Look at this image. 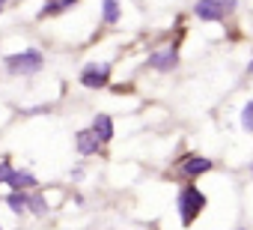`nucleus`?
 Here are the masks:
<instances>
[{
	"mask_svg": "<svg viewBox=\"0 0 253 230\" xmlns=\"http://www.w3.org/2000/svg\"><path fill=\"white\" fill-rule=\"evenodd\" d=\"M214 165H211V159H206V156H185L182 162H179V171H182V176H188V179H197V176H203V173H209Z\"/></svg>",
	"mask_w": 253,
	"mask_h": 230,
	"instance_id": "7",
	"label": "nucleus"
},
{
	"mask_svg": "<svg viewBox=\"0 0 253 230\" xmlns=\"http://www.w3.org/2000/svg\"><path fill=\"white\" fill-rule=\"evenodd\" d=\"M206 194L194 185V182H188V185H182L179 188V197H176V206H179V218H182V227H191L200 215H203V209H206Z\"/></svg>",
	"mask_w": 253,
	"mask_h": 230,
	"instance_id": "1",
	"label": "nucleus"
},
{
	"mask_svg": "<svg viewBox=\"0 0 253 230\" xmlns=\"http://www.w3.org/2000/svg\"><path fill=\"white\" fill-rule=\"evenodd\" d=\"M238 230H244V227H238Z\"/></svg>",
	"mask_w": 253,
	"mask_h": 230,
	"instance_id": "18",
	"label": "nucleus"
},
{
	"mask_svg": "<svg viewBox=\"0 0 253 230\" xmlns=\"http://www.w3.org/2000/svg\"><path fill=\"white\" fill-rule=\"evenodd\" d=\"M110 81V63H86L81 72V84L89 90H101Z\"/></svg>",
	"mask_w": 253,
	"mask_h": 230,
	"instance_id": "5",
	"label": "nucleus"
},
{
	"mask_svg": "<svg viewBox=\"0 0 253 230\" xmlns=\"http://www.w3.org/2000/svg\"><path fill=\"white\" fill-rule=\"evenodd\" d=\"M78 3V0H51V3L42 9V15H60V12H66V9H72Z\"/></svg>",
	"mask_w": 253,
	"mask_h": 230,
	"instance_id": "13",
	"label": "nucleus"
},
{
	"mask_svg": "<svg viewBox=\"0 0 253 230\" xmlns=\"http://www.w3.org/2000/svg\"><path fill=\"white\" fill-rule=\"evenodd\" d=\"M247 75L253 78V57H250V63H247Z\"/></svg>",
	"mask_w": 253,
	"mask_h": 230,
	"instance_id": "15",
	"label": "nucleus"
},
{
	"mask_svg": "<svg viewBox=\"0 0 253 230\" xmlns=\"http://www.w3.org/2000/svg\"><path fill=\"white\" fill-rule=\"evenodd\" d=\"M92 132L98 135L101 144H110V138H113V120L107 117V114H98L95 123H92Z\"/></svg>",
	"mask_w": 253,
	"mask_h": 230,
	"instance_id": "9",
	"label": "nucleus"
},
{
	"mask_svg": "<svg viewBox=\"0 0 253 230\" xmlns=\"http://www.w3.org/2000/svg\"><path fill=\"white\" fill-rule=\"evenodd\" d=\"M235 6H238V0H197L194 3V18L217 24V21L229 18L235 12Z\"/></svg>",
	"mask_w": 253,
	"mask_h": 230,
	"instance_id": "2",
	"label": "nucleus"
},
{
	"mask_svg": "<svg viewBox=\"0 0 253 230\" xmlns=\"http://www.w3.org/2000/svg\"><path fill=\"white\" fill-rule=\"evenodd\" d=\"M0 3H6V0H0Z\"/></svg>",
	"mask_w": 253,
	"mask_h": 230,
	"instance_id": "17",
	"label": "nucleus"
},
{
	"mask_svg": "<svg viewBox=\"0 0 253 230\" xmlns=\"http://www.w3.org/2000/svg\"><path fill=\"white\" fill-rule=\"evenodd\" d=\"M78 153L81 156H92V153H98L101 150V141H98V135L92 132V129H86V132H78Z\"/></svg>",
	"mask_w": 253,
	"mask_h": 230,
	"instance_id": "8",
	"label": "nucleus"
},
{
	"mask_svg": "<svg viewBox=\"0 0 253 230\" xmlns=\"http://www.w3.org/2000/svg\"><path fill=\"white\" fill-rule=\"evenodd\" d=\"M6 69L12 75H33V72L42 69V54L36 48H27L21 54H12V57H6Z\"/></svg>",
	"mask_w": 253,
	"mask_h": 230,
	"instance_id": "3",
	"label": "nucleus"
},
{
	"mask_svg": "<svg viewBox=\"0 0 253 230\" xmlns=\"http://www.w3.org/2000/svg\"><path fill=\"white\" fill-rule=\"evenodd\" d=\"M250 171H253V162H250Z\"/></svg>",
	"mask_w": 253,
	"mask_h": 230,
	"instance_id": "16",
	"label": "nucleus"
},
{
	"mask_svg": "<svg viewBox=\"0 0 253 230\" xmlns=\"http://www.w3.org/2000/svg\"><path fill=\"white\" fill-rule=\"evenodd\" d=\"M6 203L12 206V212H15V215H21V212H24V209L30 206V197H27L24 191H12V194L6 197Z\"/></svg>",
	"mask_w": 253,
	"mask_h": 230,
	"instance_id": "12",
	"label": "nucleus"
},
{
	"mask_svg": "<svg viewBox=\"0 0 253 230\" xmlns=\"http://www.w3.org/2000/svg\"><path fill=\"white\" fill-rule=\"evenodd\" d=\"M176 66H179V48L176 45H164L149 57V69H155V72H173Z\"/></svg>",
	"mask_w": 253,
	"mask_h": 230,
	"instance_id": "6",
	"label": "nucleus"
},
{
	"mask_svg": "<svg viewBox=\"0 0 253 230\" xmlns=\"http://www.w3.org/2000/svg\"><path fill=\"white\" fill-rule=\"evenodd\" d=\"M30 209H33L36 215H45V212H48V203H45V197H42V194H30Z\"/></svg>",
	"mask_w": 253,
	"mask_h": 230,
	"instance_id": "14",
	"label": "nucleus"
},
{
	"mask_svg": "<svg viewBox=\"0 0 253 230\" xmlns=\"http://www.w3.org/2000/svg\"><path fill=\"white\" fill-rule=\"evenodd\" d=\"M238 120H241V129H244L247 135H253V96L244 102V108H241V114H238Z\"/></svg>",
	"mask_w": 253,
	"mask_h": 230,
	"instance_id": "11",
	"label": "nucleus"
},
{
	"mask_svg": "<svg viewBox=\"0 0 253 230\" xmlns=\"http://www.w3.org/2000/svg\"><path fill=\"white\" fill-rule=\"evenodd\" d=\"M0 182H9L12 191H24V188H33L36 185V176L30 171H18L6 162H0Z\"/></svg>",
	"mask_w": 253,
	"mask_h": 230,
	"instance_id": "4",
	"label": "nucleus"
},
{
	"mask_svg": "<svg viewBox=\"0 0 253 230\" xmlns=\"http://www.w3.org/2000/svg\"><path fill=\"white\" fill-rule=\"evenodd\" d=\"M119 0H101V18L104 24H116L119 21Z\"/></svg>",
	"mask_w": 253,
	"mask_h": 230,
	"instance_id": "10",
	"label": "nucleus"
}]
</instances>
